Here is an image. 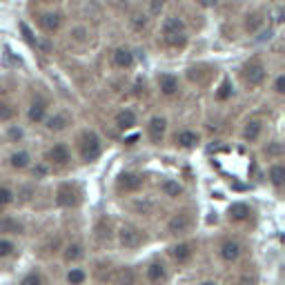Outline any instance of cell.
I'll use <instances>...</instances> for the list:
<instances>
[{
    "mask_svg": "<svg viewBox=\"0 0 285 285\" xmlns=\"http://www.w3.org/2000/svg\"><path fill=\"white\" fill-rule=\"evenodd\" d=\"M63 14L60 11H42L40 16H38V27H40L45 34H56L63 29Z\"/></svg>",
    "mask_w": 285,
    "mask_h": 285,
    "instance_id": "19",
    "label": "cell"
},
{
    "mask_svg": "<svg viewBox=\"0 0 285 285\" xmlns=\"http://www.w3.org/2000/svg\"><path fill=\"white\" fill-rule=\"evenodd\" d=\"M252 214H254V210L243 201H236L227 207V221L230 223H248L252 218Z\"/></svg>",
    "mask_w": 285,
    "mask_h": 285,
    "instance_id": "20",
    "label": "cell"
},
{
    "mask_svg": "<svg viewBox=\"0 0 285 285\" xmlns=\"http://www.w3.org/2000/svg\"><path fill=\"white\" fill-rule=\"evenodd\" d=\"M20 254V245L11 236H2L0 234V261H11Z\"/></svg>",
    "mask_w": 285,
    "mask_h": 285,
    "instance_id": "27",
    "label": "cell"
},
{
    "mask_svg": "<svg viewBox=\"0 0 285 285\" xmlns=\"http://www.w3.org/2000/svg\"><path fill=\"white\" fill-rule=\"evenodd\" d=\"M129 22H132L134 29H138V32H141V29H145V27L149 25V16H147V14H142V11H134L132 18H129Z\"/></svg>",
    "mask_w": 285,
    "mask_h": 285,
    "instance_id": "33",
    "label": "cell"
},
{
    "mask_svg": "<svg viewBox=\"0 0 285 285\" xmlns=\"http://www.w3.org/2000/svg\"><path fill=\"white\" fill-rule=\"evenodd\" d=\"M156 87H159L160 96L165 98H174V96L180 94V80L176 74H169V71H163V74L156 76Z\"/></svg>",
    "mask_w": 285,
    "mask_h": 285,
    "instance_id": "15",
    "label": "cell"
},
{
    "mask_svg": "<svg viewBox=\"0 0 285 285\" xmlns=\"http://www.w3.org/2000/svg\"><path fill=\"white\" fill-rule=\"evenodd\" d=\"M16 203V192L11 190L9 185H0V212H5Z\"/></svg>",
    "mask_w": 285,
    "mask_h": 285,
    "instance_id": "31",
    "label": "cell"
},
{
    "mask_svg": "<svg viewBox=\"0 0 285 285\" xmlns=\"http://www.w3.org/2000/svg\"><path fill=\"white\" fill-rule=\"evenodd\" d=\"M196 252H198V245L192 238H178L167 248V259L174 267H187L192 261L196 259Z\"/></svg>",
    "mask_w": 285,
    "mask_h": 285,
    "instance_id": "3",
    "label": "cell"
},
{
    "mask_svg": "<svg viewBox=\"0 0 285 285\" xmlns=\"http://www.w3.org/2000/svg\"><path fill=\"white\" fill-rule=\"evenodd\" d=\"M265 154H267V156H276V159H281V145L274 141L269 147H265Z\"/></svg>",
    "mask_w": 285,
    "mask_h": 285,
    "instance_id": "40",
    "label": "cell"
},
{
    "mask_svg": "<svg viewBox=\"0 0 285 285\" xmlns=\"http://www.w3.org/2000/svg\"><path fill=\"white\" fill-rule=\"evenodd\" d=\"M71 38H74L76 42H87L89 40V32H87L85 27H74V29H71Z\"/></svg>",
    "mask_w": 285,
    "mask_h": 285,
    "instance_id": "35",
    "label": "cell"
},
{
    "mask_svg": "<svg viewBox=\"0 0 285 285\" xmlns=\"http://www.w3.org/2000/svg\"><path fill=\"white\" fill-rule=\"evenodd\" d=\"M167 118L160 116V114H156V116H152L147 121V127H145V136H147L149 145H154V147H159V145H163L165 142V136H167Z\"/></svg>",
    "mask_w": 285,
    "mask_h": 285,
    "instance_id": "10",
    "label": "cell"
},
{
    "mask_svg": "<svg viewBox=\"0 0 285 285\" xmlns=\"http://www.w3.org/2000/svg\"><path fill=\"white\" fill-rule=\"evenodd\" d=\"M111 65L116 69H132L136 65V56L129 47H116L111 52Z\"/></svg>",
    "mask_w": 285,
    "mask_h": 285,
    "instance_id": "21",
    "label": "cell"
},
{
    "mask_svg": "<svg viewBox=\"0 0 285 285\" xmlns=\"http://www.w3.org/2000/svg\"><path fill=\"white\" fill-rule=\"evenodd\" d=\"M147 243V236L142 232L138 225L134 223H121L116 227V245L125 252H134V249L142 248V245Z\"/></svg>",
    "mask_w": 285,
    "mask_h": 285,
    "instance_id": "4",
    "label": "cell"
},
{
    "mask_svg": "<svg viewBox=\"0 0 285 285\" xmlns=\"http://www.w3.org/2000/svg\"><path fill=\"white\" fill-rule=\"evenodd\" d=\"M25 138V132H22L20 125H9L7 127V141L9 142H20Z\"/></svg>",
    "mask_w": 285,
    "mask_h": 285,
    "instance_id": "34",
    "label": "cell"
},
{
    "mask_svg": "<svg viewBox=\"0 0 285 285\" xmlns=\"http://www.w3.org/2000/svg\"><path fill=\"white\" fill-rule=\"evenodd\" d=\"M78 156L83 163H96L103 156V138L96 129H83L78 136Z\"/></svg>",
    "mask_w": 285,
    "mask_h": 285,
    "instance_id": "2",
    "label": "cell"
},
{
    "mask_svg": "<svg viewBox=\"0 0 285 285\" xmlns=\"http://www.w3.org/2000/svg\"><path fill=\"white\" fill-rule=\"evenodd\" d=\"M53 201L60 210H76L83 203V190H80L76 183H60Z\"/></svg>",
    "mask_w": 285,
    "mask_h": 285,
    "instance_id": "8",
    "label": "cell"
},
{
    "mask_svg": "<svg viewBox=\"0 0 285 285\" xmlns=\"http://www.w3.org/2000/svg\"><path fill=\"white\" fill-rule=\"evenodd\" d=\"M101 285H105V283H101Z\"/></svg>",
    "mask_w": 285,
    "mask_h": 285,
    "instance_id": "44",
    "label": "cell"
},
{
    "mask_svg": "<svg viewBox=\"0 0 285 285\" xmlns=\"http://www.w3.org/2000/svg\"><path fill=\"white\" fill-rule=\"evenodd\" d=\"M265 27V14L263 11H249L243 20V29L248 34H256Z\"/></svg>",
    "mask_w": 285,
    "mask_h": 285,
    "instance_id": "28",
    "label": "cell"
},
{
    "mask_svg": "<svg viewBox=\"0 0 285 285\" xmlns=\"http://www.w3.org/2000/svg\"><path fill=\"white\" fill-rule=\"evenodd\" d=\"M74 123V118H71V114L69 111H65V109H58V111H53V114H49L47 118H45V129L47 132H52V134H60V132H65L69 125Z\"/></svg>",
    "mask_w": 285,
    "mask_h": 285,
    "instance_id": "17",
    "label": "cell"
},
{
    "mask_svg": "<svg viewBox=\"0 0 285 285\" xmlns=\"http://www.w3.org/2000/svg\"><path fill=\"white\" fill-rule=\"evenodd\" d=\"M218 259L225 265H234L243 259V245L236 238H225L221 245H218Z\"/></svg>",
    "mask_w": 285,
    "mask_h": 285,
    "instance_id": "12",
    "label": "cell"
},
{
    "mask_svg": "<svg viewBox=\"0 0 285 285\" xmlns=\"http://www.w3.org/2000/svg\"><path fill=\"white\" fill-rule=\"evenodd\" d=\"M34 165V159L32 154L27 152V149H14V152L9 154V167L16 169V172H25V169H29Z\"/></svg>",
    "mask_w": 285,
    "mask_h": 285,
    "instance_id": "23",
    "label": "cell"
},
{
    "mask_svg": "<svg viewBox=\"0 0 285 285\" xmlns=\"http://www.w3.org/2000/svg\"><path fill=\"white\" fill-rule=\"evenodd\" d=\"M71 163V149L67 142H53L45 154V165L47 167H67Z\"/></svg>",
    "mask_w": 285,
    "mask_h": 285,
    "instance_id": "11",
    "label": "cell"
},
{
    "mask_svg": "<svg viewBox=\"0 0 285 285\" xmlns=\"http://www.w3.org/2000/svg\"><path fill=\"white\" fill-rule=\"evenodd\" d=\"M114 285H138L136 269L129 267V265H123V267H118L116 274H114Z\"/></svg>",
    "mask_w": 285,
    "mask_h": 285,
    "instance_id": "29",
    "label": "cell"
},
{
    "mask_svg": "<svg viewBox=\"0 0 285 285\" xmlns=\"http://www.w3.org/2000/svg\"><path fill=\"white\" fill-rule=\"evenodd\" d=\"M20 285H45V281H42V276L38 274V272H29V274L22 279Z\"/></svg>",
    "mask_w": 285,
    "mask_h": 285,
    "instance_id": "37",
    "label": "cell"
},
{
    "mask_svg": "<svg viewBox=\"0 0 285 285\" xmlns=\"http://www.w3.org/2000/svg\"><path fill=\"white\" fill-rule=\"evenodd\" d=\"M134 207H136V212H141V214H147V212H152V207H154V205H152L149 201H138Z\"/></svg>",
    "mask_w": 285,
    "mask_h": 285,
    "instance_id": "41",
    "label": "cell"
},
{
    "mask_svg": "<svg viewBox=\"0 0 285 285\" xmlns=\"http://www.w3.org/2000/svg\"><path fill=\"white\" fill-rule=\"evenodd\" d=\"M16 114H18V109L11 103L0 101V123H11L16 118Z\"/></svg>",
    "mask_w": 285,
    "mask_h": 285,
    "instance_id": "32",
    "label": "cell"
},
{
    "mask_svg": "<svg viewBox=\"0 0 285 285\" xmlns=\"http://www.w3.org/2000/svg\"><path fill=\"white\" fill-rule=\"evenodd\" d=\"M60 256H63V263H67V265H83L85 256H87L85 243H80V241H69V243L63 245Z\"/></svg>",
    "mask_w": 285,
    "mask_h": 285,
    "instance_id": "16",
    "label": "cell"
},
{
    "mask_svg": "<svg viewBox=\"0 0 285 285\" xmlns=\"http://www.w3.org/2000/svg\"><path fill=\"white\" fill-rule=\"evenodd\" d=\"M142 279L147 285H167L169 279H172V267L165 259L154 256V259L147 261V265L142 269Z\"/></svg>",
    "mask_w": 285,
    "mask_h": 285,
    "instance_id": "6",
    "label": "cell"
},
{
    "mask_svg": "<svg viewBox=\"0 0 285 285\" xmlns=\"http://www.w3.org/2000/svg\"><path fill=\"white\" fill-rule=\"evenodd\" d=\"M267 183L274 187L276 192L283 190L285 185V165L281 160H274V163L267 167Z\"/></svg>",
    "mask_w": 285,
    "mask_h": 285,
    "instance_id": "24",
    "label": "cell"
},
{
    "mask_svg": "<svg viewBox=\"0 0 285 285\" xmlns=\"http://www.w3.org/2000/svg\"><path fill=\"white\" fill-rule=\"evenodd\" d=\"M138 125V114L132 109V107H123L121 111H116V116H114V127H116L118 132L127 134L136 129Z\"/></svg>",
    "mask_w": 285,
    "mask_h": 285,
    "instance_id": "18",
    "label": "cell"
},
{
    "mask_svg": "<svg viewBox=\"0 0 285 285\" xmlns=\"http://www.w3.org/2000/svg\"><path fill=\"white\" fill-rule=\"evenodd\" d=\"M230 96H232V87H230V83H223L221 91H216V98L218 101H225V98H230Z\"/></svg>",
    "mask_w": 285,
    "mask_h": 285,
    "instance_id": "39",
    "label": "cell"
},
{
    "mask_svg": "<svg viewBox=\"0 0 285 285\" xmlns=\"http://www.w3.org/2000/svg\"><path fill=\"white\" fill-rule=\"evenodd\" d=\"M159 190L163 196H167V198H172V201H176V198H180V196L185 194V187L180 180L176 178H163L159 185Z\"/></svg>",
    "mask_w": 285,
    "mask_h": 285,
    "instance_id": "25",
    "label": "cell"
},
{
    "mask_svg": "<svg viewBox=\"0 0 285 285\" xmlns=\"http://www.w3.org/2000/svg\"><path fill=\"white\" fill-rule=\"evenodd\" d=\"M160 38L169 49H183L187 45V27L183 18L178 16H167L160 25Z\"/></svg>",
    "mask_w": 285,
    "mask_h": 285,
    "instance_id": "1",
    "label": "cell"
},
{
    "mask_svg": "<svg viewBox=\"0 0 285 285\" xmlns=\"http://www.w3.org/2000/svg\"><path fill=\"white\" fill-rule=\"evenodd\" d=\"M201 145V134L196 132V129H190V127H185L180 132L174 134V147L180 149V152H192Z\"/></svg>",
    "mask_w": 285,
    "mask_h": 285,
    "instance_id": "14",
    "label": "cell"
},
{
    "mask_svg": "<svg viewBox=\"0 0 285 285\" xmlns=\"http://www.w3.org/2000/svg\"><path fill=\"white\" fill-rule=\"evenodd\" d=\"M29 169H32V174L36 176V180H42V178H45V176L49 174V167H47V165H45V163L32 165V167H29Z\"/></svg>",
    "mask_w": 285,
    "mask_h": 285,
    "instance_id": "36",
    "label": "cell"
},
{
    "mask_svg": "<svg viewBox=\"0 0 285 285\" xmlns=\"http://www.w3.org/2000/svg\"><path fill=\"white\" fill-rule=\"evenodd\" d=\"M263 121L261 118H249V121H245L243 129H241V138H243L245 142H259L261 136H263Z\"/></svg>",
    "mask_w": 285,
    "mask_h": 285,
    "instance_id": "22",
    "label": "cell"
},
{
    "mask_svg": "<svg viewBox=\"0 0 285 285\" xmlns=\"http://www.w3.org/2000/svg\"><path fill=\"white\" fill-rule=\"evenodd\" d=\"M272 89H274L276 96H283V94H285V76H283V74H279V76L274 78V85H272Z\"/></svg>",
    "mask_w": 285,
    "mask_h": 285,
    "instance_id": "38",
    "label": "cell"
},
{
    "mask_svg": "<svg viewBox=\"0 0 285 285\" xmlns=\"http://www.w3.org/2000/svg\"><path fill=\"white\" fill-rule=\"evenodd\" d=\"M194 225H196L194 212L192 210H178L167 218V223H165V232H167L169 236H174V238H183L194 230Z\"/></svg>",
    "mask_w": 285,
    "mask_h": 285,
    "instance_id": "5",
    "label": "cell"
},
{
    "mask_svg": "<svg viewBox=\"0 0 285 285\" xmlns=\"http://www.w3.org/2000/svg\"><path fill=\"white\" fill-rule=\"evenodd\" d=\"M114 187L121 196H129V194H138V192L145 187V174L136 172V169H125L116 176L114 180Z\"/></svg>",
    "mask_w": 285,
    "mask_h": 285,
    "instance_id": "7",
    "label": "cell"
},
{
    "mask_svg": "<svg viewBox=\"0 0 285 285\" xmlns=\"http://www.w3.org/2000/svg\"><path fill=\"white\" fill-rule=\"evenodd\" d=\"M0 234H2V236H14V234H22V223H18V218L2 216V218H0Z\"/></svg>",
    "mask_w": 285,
    "mask_h": 285,
    "instance_id": "30",
    "label": "cell"
},
{
    "mask_svg": "<svg viewBox=\"0 0 285 285\" xmlns=\"http://www.w3.org/2000/svg\"><path fill=\"white\" fill-rule=\"evenodd\" d=\"M201 7H205V9H210V7H216L218 5V0H196Z\"/></svg>",
    "mask_w": 285,
    "mask_h": 285,
    "instance_id": "42",
    "label": "cell"
},
{
    "mask_svg": "<svg viewBox=\"0 0 285 285\" xmlns=\"http://www.w3.org/2000/svg\"><path fill=\"white\" fill-rule=\"evenodd\" d=\"M241 78L248 87H261L267 78V67L261 63L259 58H252L241 67Z\"/></svg>",
    "mask_w": 285,
    "mask_h": 285,
    "instance_id": "9",
    "label": "cell"
},
{
    "mask_svg": "<svg viewBox=\"0 0 285 285\" xmlns=\"http://www.w3.org/2000/svg\"><path fill=\"white\" fill-rule=\"evenodd\" d=\"M198 285H218V283H216V281H214V279H205V281H201V283H198Z\"/></svg>",
    "mask_w": 285,
    "mask_h": 285,
    "instance_id": "43",
    "label": "cell"
},
{
    "mask_svg": "<svg viewBox=\"0 0 285 285\" xmlns=\"http://www.w3.org/2000/svg\"><path fill=\"white\" fill-rule=\"evenodd\" d=\"M49 116V103L47 98H42V96H34L29 107H27V121L32 123V125H40L45 123V118Z\"/></svg>",
    "mask_w": 285,
    "mask_h": 285,
    "instance_id": "13",
    "label": "cell"
},
{
    "mask_svg": "<svg viewBox=\"0 0 285 285\" xmlns=\"http://www.w3.org/2000/svg\"><path fill=\"white\" fill-rule=\"evenodd\" d=\"M89 281V272L83 265H69L65 272V283L67 285H87Z\"/></svg>",
    "mask_w": 285,
    "mask_h": 285,
    "instance_id": "26",
    "label": "cell"
}]
</instances>
